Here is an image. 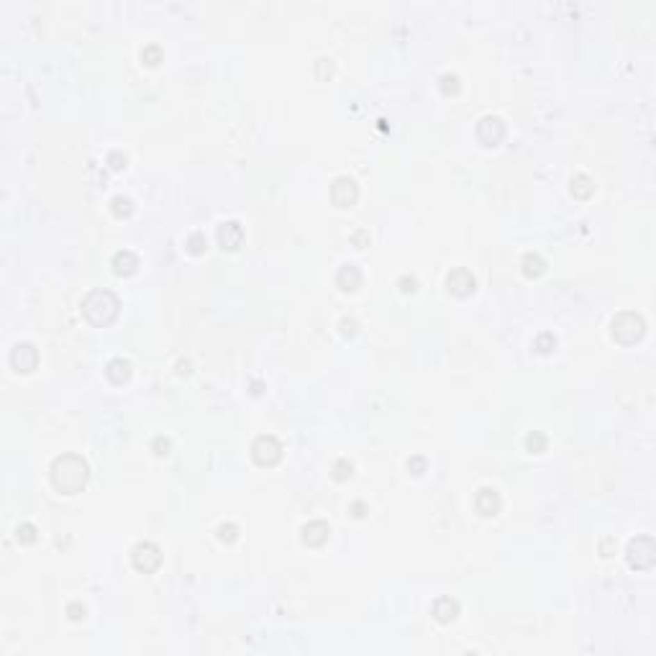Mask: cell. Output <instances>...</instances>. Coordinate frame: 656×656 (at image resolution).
I'll use <instances>...</instances> for the list:
<instances>
[{"instance_id": "1", "label": "cell", "mask_w": 656, "mask_h": 656, "mask_svg": "<svg viewBox=\"0 0 656 656\" xmlns=\"http://www.w3.org/2000/svg\"><path fill=\"white\" fill-rule=\"evenodd\" d=\"M62 464H74V482H67V479H62V475H54V482H57L59 490H67V492H74L77 487H80L82 482H85V477H88V467H85V461L77 459L74 461V457H65V459H59ZM67 477L72 475V469H65Z\"/></svg>"}, {"instance_id": "2", "label": "cell", "mask_w": 656, "mask_h": 656, "mask_svg": "<svg viewBox=\"0 0 656 656\" xmlns=\"http://www.w3.org/2000/svg\"><path fill=\"white\" fill-rule=\"evenodd\" d=\"M254 457H256V461H262V464H272V461H277L279 459V443L274 441V438H267V436H262V438L254 443Z\"/></svg>"}]
</instances>
